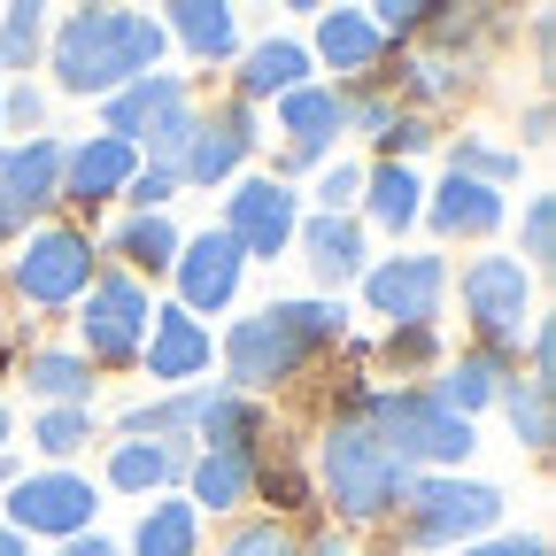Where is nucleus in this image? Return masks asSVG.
Here are the masks:
<instances>
[{
	"mask_svg": "<svg viewBox=\"0 0 556 556\" xmlns=\"http://www.w3.org/2000/svg\"><path fill=\"white\" fill-rule=\"evenodd\" d=\"M348 340V309L325 302V294H302V302H263L255 317H240L225 340H217V356H225V387L232 394H278V387H294L325 348Z\"/></svg>",
	"mask_w": 556,
	"mask_h": 556,
	"instance_id": "nucleus-1",
	"label": "nucleus"
},
{
	"mask_svg": "<svg viewBox=\"0 0 556 556\" xmlns=\"http://www.w3.org/2000/svg\"><path fill=\"white\" fill-rule=\"evenodd\" d=\"M163 16L148 9H70L62 24H47V70L62 93H124L131 78L163 70Z\"/></svg>",
	"mask_w": 556,
	"mask_h": 556,
	"instance_id": "nucleus-2",
	"label": "nucleus"
},
{
	"mask_svg": "<svg viewBox=\"0 0 556 556\" xmlns=\"http://www.w3.org/2000/svg\"><path fill=\"white\" fill-rule=\"evenodd\" d=\"M409 479H417V471L364 426L356 409H332L325 426H317V495L332 503L340 526H379V518H394L402 495H409Z\"/></svg>",
	"mask_w": 556,
	"mask_h": 556,
	"instance_id": "nucleus-3",
	"label": "nucleus"
},
{
	"mask_svg": "<svg viewBox=\"0 0 556 556\" xmlns=\"http://www.w3.org/2000/svg\"><path fill=\"white\" fill-rule=\"evenodd\" d=\"M332 409H356V417H364V426H371L409 471H456V464L479 448L471 417L441 409L426 387H364V379H348V394H340Z\"/></svg>",
	"mask_w": 556,
	"mask_h": 556,
	"instance_id": "nucleus-4",
	"label": "nucleus"
},
{
	"mask_svg": "<svg viewBox=\"0 0 556 556\" xmlns=\"http://www.w3.org/2000/svg\"><path fill=\"white\" fill-rule=\"evenodd\" d=\"M510 495L495 479H464V471H417L409 495H402V541L409 548H471L503 526Z\"/></svg>",
	"mask_w": 556,
	"mask_h": 556,
	"instance_id": "nucleus-5",
	"label": "nucleus"
},
{
	"mask_svg": "<svg viewBox=\"0 0 556 556\" xmlns=\"http://www.w3.org/2000/svg\"><path fill=\"white\" fill-rule=\"evenodd\" d=\"M456 294H464L471 348H486V356H518V340L533 332V270L518 255H471L456 270Z\"/></svg>",
	"mask_w": 556,
	"mask_h": 556,
	"instance_id": "nucleus-6",
	"label": "nucleus"
},
{
	"mask_svg": "<svg viewBox=\"0 0 556 556\" xmlns=\"http://www.w3.org/2000/svg\"><path fill=\"white\" fill-rule=\"evenodd\" d=\"M148 325H155L148 287H139L131 270L101 263V270H93V287L78 294V356H86V364H116V371H131V364H139V348H148Z\"/></svg>",
	"mask_w": 556,
	"mask_h": 556,
	"instance_id": "nucleus-7",
	"label": "nucleus"
},
{
	"mask_svg": "<svg viewBox=\"0 0 556 556\" xmlns=\"http://www.w3.org/2000/svg\"><path fill=\"white\" fill-rule=\"evenodd\" d=\"M93 270H101V240L86 225H39L24 240V255L9 263V287L31 309H70V302L93 287Z\"/></svg>",
	"mask_w": 556,
	"mask_h": 556,
	"instance_id": "nucleus-8",
	"label": "nucleus"
},
{
	"mask_svg": "<svg viewBox=\"0 0 556 556\" xmlns=\"http://www.w3.org/2000/svg\"><path fill=\"white\" fill-rule=\"evenodd\" d=\"M93 479L70 471V464H47V471H16V486L0 495V526H16L24 541H78L93 533Z\"/></svg>",
	"mask_w": 556,
	"mask_h": 556,
	"instance_id": "nucleus-9",
	"label": "nucleus"
},
{
	"mask_svg": "<svg viewBox=\"0 0 556 556\" xmlns=\"http://www.w3.org/2000/svg\"><path fill=\"white\" fill-rule=\"evenodd\" d=\"M217 232L240 248V263H278L294 248V232H302V193L278 186V178H240L225 193V225Z\"/></svg>",
	"mask_w": 556,
	"mask_h": 556,
	"instance_id": "nucleus-10",
	"label": "nucleus"
},
{
	"mask_svg": "<svg viewBox=\"0 0 556 556\" xmlns=\"http://www.w3.org/2000/svg\"><path fill=\"white\" fill-rule=\"evenodd\" d=\"M348 131V93L340 86H325V78H309L302 93H287L278 101V163L263 170V178H302V170H317V163H332V139Z\"/></svg>",
	"mask_w": 556,
	"mask_h": 556,
	"instance_id": "nucleus-11",
	"label": "nucleus"
},
{
	"mask_svg": "<svg viewBox=\"0 0 556 556\" xmlns=\"http://www.w3.org/2000/svg\"><path fill=\"white\" fill-rule=\"evenodd\" d=\"M364 287V309L394 325H433L441 317V294H448V255H371V270L356 278Z\"/></svg>",
	"mask_w": 556,
	"mask_h": 556,
	"instance_id": "nucleus-12",
	"label": "nucleus"
},
{
	"mask_svg": "<svg viewBox=\"0 0 556 556\" xmlns=\"http://www.w3.org/2000/svg\"><path fill=\"white\" fill-rule=\"evenodd\" d=\"M263 148V131H255V109L248 101H217V109H201L193 116V139H186V163H178V186H232L240 163Z\"/></svg>",
	"mask_w": 556,
	"mask_h": 556,
	"instance_id": "nucleus-13",
	"label": "nucleus"
},
{
	"mask_svg": "<svg viewBox=\"0 0 556 556\" xmlns=\"http://www.w3.org/2000/svg\"><path fill=\"white\" fill-rule=\"evenodd\" d=\"M178 309L186 317H217V309H232V294H240V248L208 225V232H193V240H178Z\"/></svg>",
	"mask_w": 556,
	"mask_h": 556,
	"instance_id": "nucleus-14",
	"label": "nucleus"
},
{
	"mask_svg": "<svg viewBox=\"0 0 556 556\" xmlns=\"http://www.w3.org/2000/svg\"><path fill=\"white\" fill-rule=\"evenodd\" d=\"M387 39L371 31V16L364 9H325L317 16V47H309V62H325L332 70V86L348 93V86H371V78H387Z\"/></svg>",
	"mask_w": 556,
	"mask_h": 556,
	"instance_id": "nucleus-15",
	"label": "nucleus"
},
{
	"mask_svg": "<svg viewBox=\"0 0 556 556\" xmlns=\"http://www.w3.org/2000/svg\"><path fill=\"white\" fill-rule=\"evenodd\" d=\"M139 364H148V379L155 387H186V379H201L208 364H217V332H208L201 317H186L178 302L170 309H155V325H148V348H139Z\"/></svg>",
	"mask_w": 556,
	"mask_h": 556,
	"instance_id": "nucleus-16",
	"label": "nucleus"
},
{
	"mask_svg": "<svg viewBox=\"0 0 556 556\" xmlns=\"http://www.w3.org/2000/svg\"><path fill=\"white\" fill-rule=\"evenodd\" d=\"M294 248L309 255V278L325 287V302H340V287H356V278L371 270V240H364L356 217H317V208H302Z\"/></svg>",
	"mask_w": 556,
	"mask_h": 556,
	"instance_id": "nucleus-17",
	"label": "nucleus"
},
{
	"mask_svg": "<svg viewBox=\"0 0 556 556\" xmlns=\"http://www.w3.org/2000/svg\"><path fill=\"white\" fill-rule=\"evenodd\" d=\"M131 170H139V148H124V139L93 131V139H78V148H62V201H78L86 217H93V208L124 201Z\"/></svg>",
	"mask_w": 556,
	"mask_h": 556,
	"instance_id": "nucleus-18",
	"label": "nucleus"
},
{
	"mask_svg": "<svg viewBox=\"0 0 556 556\" xmlns=\"http://www.w3.org/2000/svg\"><path fill=\"white\" fill-rule=\"evenodd\" d=\"M0 201L16 208V217H47L62 201V139H16V148H0Z\"/></svg>",
	"mask_w": 556,
	"mask_h": 556,
	"instance_id": "nucleus-19",
	"label": "nucleus"
},
{
	"mask_svg": "<svg viewBox=\"0 0 556 556\" xmlns=\"http://www.w3.org/2000/svg\"><path fill=\"white\" fill-rule=\"evenodd\" d=\"M417 217H426L441 240H486V232L510 217V201H503L495 186H479V178H456V170H448V178L426 193V208H417Z\"/></svg>",
	"mask_w": 556,
	"mask_h": 556,
	"instance_id": "nucleus-20",
	"label": "nucleus"
},
{
	"mask_svg": "<svg viewBox=\"0 0 556 556\" xmlns=\"http://www.w3.org/2000/svg\"><path fill=\"white\" fill-rule=\"evenodd\" d=\"M240 93L232 101H287V93H302L309 86V39H255V47H240V78H232Z\"/></svg>",
	"mask_w": 556,
	"mask_h": 556,
	"instance_id": "nucleus-21",
	"label": "nucleus"
},
{
	"mask_svg": "<svg viewBox=\"0 0 556 556\" xmlns=\"http://www.w3.org/2000/svg\"><path fill=\"white\" fill-rule=\"evenodd\" d=\"M518 379V364L510 356H486V348H464V356H448L441 364V379H426V394L441 402V409H456V417H479V409H495L503 402V387Z\"/></svg>",
	"mask_w": 556,
	"mask_h": 556,
	"instance_id": "nucleus-22",
	"label": "nucleus"
},
{
	"mask_svg": "<svg viewBox=\"0 0 556 556\" xmlns=\"http://www.w3.org/2000/svg\"><path fill=\"white\" fill-rule=\"evenodd\" d=\"M178 101H193V86L178 78V70H148V78H131L124 93H109V101H101V131H109V139H124V148H139V131L163 124Z\"/></svg>",
	"mask_w": 556,
	"mask_h": 556,
	"instance_id": "nucleus-23",
	"label": "nucleus"
},
{
	"mask_svg": "<svg viewBox=\"0 0 556 556\" xmlns=\"http://www.w3.org/2000/svg\"><path fill=\"white\" fill-rule=\"evenodd\" d=\"M201 448H225V456H270V417L255 394H232V387H208L201 394Z\"/></svg>",
	"mask_w": 556,
	"mask_h": 556,
	"instance_id": "nucleus-24",
	"label": "nucleus"
},
{
	"mask_svg": "<svg viewBox=\"0 0 556 556\" xmlns=\"http://www.w3.org/2000/svg\"><path fill=\"white\" fill-rule=\"evenodd\" d=\"M186 464H193V448H178V441H116L109 448V486L155 503V495H170V486L186 479Z\"/></svg>",
	"mask_w": 556,
	"mask_h": 556,
	"instance_id": "nucleus-25",
	"label": "nucleus"
},
{
	"mask_svg": "<svg viewBox=\"0 0 556 556\" xmlns=\"http://www.w3.org/2000/svg\"><path fill=\"white\" fill-rule=\"evenodd\" d=\"M356 208L364 217L356 225H371V232H409L417 225V208H426V186H417V170L409 163H371L364 170V193H356Z\"/></svg>",
	"mask_w": 556,
	"mask_h": 556,
	"instance_id": "nucleus-26",
	"label": "nucleus"
},
{
	"mask_svg": "<svg viewBox=\"0 0 556 556\" xmlns=\"http://www.w3.org/2000/svg\"><path fill=\"white\" fill-rule=\"evenodd\" d=\"M163 39H178L193 62H232L240 54V16L225 9V0H170Z\"/></svg>",
	"mask_w": 556,
	"mask_h": 556,
	"instance_id": "nucleus-27",
	"label": "nucleus"
},
{
	"mask_svg": "<svg viewBox=\"0 0 556 556\" xmlns=\"http://www.w3.org/2000/svg\"><path fill=\"white\" fill-rule=\"evenodd\" d=\"M255 464H263V456L193 448V464H186V503H193V510H240V503L255 495Z\"/></svg>",
	"mask_w": 556,
	"mask_h": 556,
	"instance_id": "nucleus-28",
	"label": "nucleus"
},
{
	"mask_svg": "<svg viewBox=\"0 0 556 556\" xmlns=\"http://www.w3.org/2000/svg\"><path fill=\"white\" fill-rule=\"evenodd\" d=\"M24 394H39L47 409H93V364L78 348H31L24 356Z\"/></svg>",
	"mask_w": 556,
	"mask_h": 556,
	"instance_id": "nucleus-29",
	"label": "nucleus"
},
{
	"mask_svg": "<svg viewBox=\"0 0 556 556\" xmlns=\"http://www.w3.org/2000/svg\"><path fill=\"white\" fill-rule=\"evenodd\" d=\"M124 556H201V510L186 495L139 503V526H131V548Z\"/></svg>",
	"mask_w": 556,
	"mask_h": 556,
	"instance_id": "nucleus-30",
	"label": "nucleus"
},
{
	"mask_svg": "<svg viewBox=\"0 0 556 556\" xmlns=\"http://www.w3.org/2000/svg\"><path fill=\"white\" fill-rule=\"evenodd\" d=\"M201 394H208V387H178V394H155V402H131V409L116 417V433H124V441H178V448H186V433L201 426Z\"/></svg>",
	"mask_w": 556,
	"mask_h": 556,
	"instance_id": "nucleus-31",
	"label": "nucleus"
},
{
	"mask_svg": "<svg viewBox=\"0 0 556 556\" xmlns=\"http://www.w3.org/2000/svg\"><path fill=\"white\" fill-rule=\"evenodd\" d=\"M101 255H116V270H131V278H139V270L163 278V270L178 263V225H170V217H124Z\"/></svg>",
	"mask_w": 556,
	"mask_h": 556,
	"instance_id": "nucleus-32",
	"label": "nucleus"
},
{
	"mask_svg": "<svg viewBox=\"0 0 556 556\" xmlns=\"http://www.w3.org/2000/svg\"><path fill=\"white\" fill-rule=\"evenodd\" d=\"M503 409H510L518 448L548 456V441H556V379H510L503 387Z\"/></svg>",
	"mask_w": 556,
	"mask_h": 556,
	"instance_id": "nucleus-33",
	"label": "nucleus"
},
{
	"mask_svg": "<svg viewBox=\"0 0 556 556\" xmlns=\"http://www.w3.org/2000/svg\"><path fill=\"white\" fill-rule=\"evenodd\" d=\"M47 9L39 0H16V9H0V70H31L47 54Z\"/></svg>",
	"mask_w": 556,
	"mask_h": 556,
	"instance_id": "nucleus-34",
	"label": "nucleus"
},
{
	"mask_svg": "<svg viewBox=\"0 0 556 556\" xmlns=\"http://www.w3.org/2000/svg\"><path fill=\"white\" fill-rule=\"evenodd\" d=\"M448 170H456V178H479V186H495V193H503V186L518 178V148H503V139H479V131H464L456 148H448Z\"/></svg>",
	"mask_w": 556,
	"mask_h": 556,
	"instance_id": "nucleus-35",
	"label": "nucleus"
},
{
	"mask_svg": "<svg viewBox=\"0 0 556 556\" xmlns=\"http://www.w3.org/2000/svg\"><path fill=\"white\" fill-rule=\"evenodd\" d=\"M217 556H302V533L287 526V518H240L225 541H217Z\"/></svg>",
	"mask_w": 556,
	"mask_h": 556,
	"instance_id": "nucleus-36",
	"label": "nucleus"
},
{
	"mask_svg": "<svg viewBox=\"0 0 556 556\" xmlns=\"http://www.w3.org/2000/svg\"><path fill=\"white\" fill-rule=\"evenodd\" d=\"M193 101H178L163 124H148V131H139V163H148V170H170L178 178V163H186V139H193Z\"/></svg>",
	"mask_w": 556,
	"mask_h": 556,
	"instance_id": "nucleus-37",
	"label": "nucleus"
},
{
	"mask_svg": "<svg viewBox=\"0 0 556 556\" xmlns=\"http://www.w3.org/2000/svg\"><path fill=\"white\" fill-rule=\"evenodd\" d=\"M255 495H270V510L287 518V510H309V503H317V486H309V471H302V464L263 456V464H255Z\"/></svg>",
	"mask_w": 556,
	"mask_h": 556,
	"instance_id": "nucleus-38",
	"label": "nucleus"
},
{
	"mask_svg": "<svg viewBox=\"0 0 556 556\" xmlns=\"http://www.w3.org/2000/svg\"><path fill=\"white\" fill-rule=\"evenodd\" d=\"M39 456H54V464H70L86 441H93V409H39Z\"/></svg>",
	"mask_w": 556,
	"mask_h": 556,
	"instance_id": "nucleus-39",
	"label": "nucleus"
},
{
	"mask_svg": "<svg viewBox=\"0 0 556 556\" xmlns=\"http://www.w3.org/2000/svg\"><path fill=\"white\" fill-rule=\"evenodd\" d=\"M402 116H409V109H402L394 93H379V78H371V86H356V93H348V124H356V131L371 139V148H387V131H394Z\"/></svg>",
	"mask_w": 556,
	"mask_h": 556,
	"instance_id": "nucleus-40",
	"label": "nucleus"
},
{
	"mask_svg": "<svg viewBox=\"0 0 556 556\" xmlns=\"http://www.w3.org/2000/svg\"><path fill=\"white\" fill-rule=\"evenodd\" d=\"M379 356H387L394 371H417V364H441V332H433V325H394V332L379 340Z\"/></svg>",
	"mask_w": 556,
	"mask_h": 556,
	"instance_id": "nucleus-41",
	"label": "nucleus"
},
{
	"mask_svg": "<svg viewBox=\"0 0 556 556\" xmlns=\"http://www.w3.org/2000/svg\"><path fill=\"white\" fill-rule=\"evenodd\" d=\"M356 193H364L356 163H325L317 170V217H356Z\"/></svg>",
	"mask_w": 556,
	"mask_h": 556,
	"instance_id": "nucleus-42",
	"label": "nucleus"
},
{
	"mask_svg": "<svg viewBox=\"0 0 556 556\" xmlns=\"http://www.w3.org/2000/svg\"><path fill=\"white\" fill-rule=\"evenodd\" d=\"M39 116H47V93H39L31 78L0 86V131H24V139H39Z\"/></svg>",
	"mask_w": 556,
	"mask_h": 556,
	"instance_id": "nucleus-43",
	"label": "nucleus"
},
{
	"mask_svg": "<svg viewBox=\"0 0 556 556\" xmlns=\"http://www.w3.org/2000/svg\"><path fill=\"white\" fill-rule=\"evenodd\" d=\"M518 232H526V270H541L556 255V193H533L526 201V225Z\"/></svg>",
	"mask_w": 556,
	"mask_h": 556,
	"instance_id": "nucleus-44",
	"label": "nucleus"
},
{
	"mask_svg": "<svg viewBox=\"0 0 556 556\" xmlns=\"http://www.w3.org/2000/svg\"><path fill=\"white\" fill-rule=\"evenodd\" d=\"M178 193V178L170 170H148V163H139L131 170V186H124V201H131V217H163V201Z\"/></svg>",
	"mask_w": 556,
	"mask_h": 556,
	"instance_id": "nucleus-45",
	"label": "nucleus"
},
{
	"mask_svg": "<svg viewBox=\"0 0 556 556\" xmlns=\"http://www.w3.org/2000/svg\"><path fill=\"white\" fill-rule=\"evenodd\" d=\"M456 556H548V541L541 533H486V541H471Z\"/></svg>",
	"mask_w": 556,
	"mask_h": 556,
	"instance_id": "nucleus-46",
	"label": "nucleus"
},
{
	"mask_svg": "<svg viewBox=\"0 0 556 556\" xmlns=\"http://www.w3.org/2000/svg\"><path fill=\"white\" fill-rule=\"evenodd\" d=\"M62 556H124V541H109V533H78V541H62Z\"/></svg>",
	"mask_w": 556,
	"mask_h": 556,
	"instance_id": "nucleus-47",
	"label": "nucleus"
},
{
	"mask_svg": "<svg viewBox=\"0 0 556 556\" xmlns=\"http://www.w3.org/2000/svg\"><path fill=\"white\" fill-rule=\"evenodd\" d=\"M526 148H548V101L526 109Z\"/></svg>",
	"mask_w": 556,
	"mask_h": 556,
	"instance_id": "nucleus-48",
	"label": "nucleus"
},
{
	"mask_svg": "<svg viewBox=\"0 0 556 556\" xmlns=\"http://www.w3.org/2000/svg\"><path fill=\"white\" fill-rule=\"evenodd\" d=\"M302 556H348V533H309Z\"/></svg>",
	"mask_w": 556,
	"mask_h": 556,
	"instance_id": "nucleus-49",
	"label": "nucleus"
},
{
	"mask_svg": "<svg viewBox=\"0 0 556 556\" xmlns=\"http://www.w3.org/2000/svg\"><path fill=\"white\" fill-rule=\"evenodd\" d=\"M0 556H31V541H24L16 526H0Z\"/></svg>",
	"mask_w": 556,
	"mask_h": 556,
	"instance_id": "nucleus-50",
	"label": "nucleus"
},
{
	"mask_svg": "<svg viewBox=\"0 0 556 556\" xmlns=\"http://www.w3.org/2000/svg\"><path fill=\"white\" fill-rule=\"evenodd\" d=\"M16 232H24V217H16V208H9V201H0V248H9Z\"/></svg>",
	"mask_w": 556,
	"mask_h": 556,
	"instance_id": "nucleus-51",
	"label": "nucleus"
},
{
	"mask_svg": "<svg viewBox=\"0 0 556 556\" xmlns=\"http://www.w3.org/2000/svg\"><path fill=\"white\" fill-rule=\"evenodd\" d=\"M9 486H16V456H0V495H9Z\"/></svg>",
	"mask_w": 556,
	"mask_h": 556,
	"instance_id": "nucleus-52",
	"label": "nucleus"
},
{
	"mask_svg": "<svg viewBox=\"0 0 556 556\" xmlns=\"http://www.w3.org/2000/svg\"><path fill=\"white\" fill-rule=\"evenodd\" d=\"M0 456H9V402H0Z\"/></svg>",
	"mask_w": 556,
	"mask_h": 556,
	"instance_id": "nucleus-53",
	"label": "nucleus"
}]
</instances>
